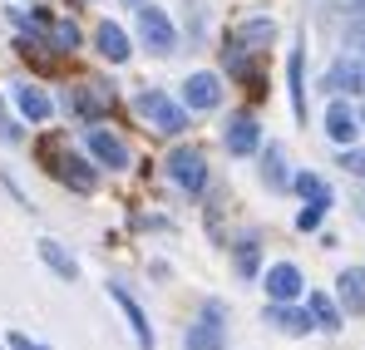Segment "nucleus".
Listing matches in <instances>:
<instances>
[{"label":"nucleus","instance_id":"nucleus-6","mask_svg":"<svg viewBox=\"0 0 365 350\" xmlns=\"http://www.w3.org/2000/svg\"><path fill=\"white\" fill-rule=\"evenodd\" d=\"M227 311H222V301H207L202 306V316L187 326V350H227Z\"/></svg>","mask_w":365,"mask_h":350},{"label":"nucleus","instance_id":"nucleus-11","mask_svg":"<svg viewBox=\"0 0 365 350\" xmlns=\"http://www.w3.org/2000/svg\"><path fill=\"white\" fill-rule=\"evenodd\" d=\"M182 104H187V109H217V104H222V79L207 74V69L187 74V84H182Z\"/></svg>","mask_w":365,"mask_h":350},{"label":"nucleus","instance_id":"nucleus-7","mask_svg":"<svg viewBox=\"0 0 365 350\" xmlns=\"http://www.w3.org/2000/svg\"><path fill=\"white\" fill-rule=\"evenodd\" d=\"M109 296L119 301L123 321H128V326H133V336H138V346H143V350H158V336H153V326H148V311L138 306V296L128 292L123 282H109Z\"/></svg>","mask_w":365,"mask_h":350},{"label":"nucleus","instance_id":"nucleus-9","mask_svg":"<svg viewBox=\"0 0 365 350\" xmlns=\"http://www.w3.org/2000/svg\"><path fill=\"white\" fill-rule=\"evenodd\" d=\"M222 143H227V153H232V158H247V153H257V148H262V123H257L252 114L227 118V128H222Z\"/></svg>","mask_w":365,"mask_h":350},{"label":"nucleus","instance_id":"nucleus-25","mask_svg":"<svg viewBox=\"0 0 365 350\" xmlns=\"http://www.w3.org/2000/svg\"><path fill=\"white\" fill-rule=\"evenodd\" d=\"M326 212H331V202H306V207H302V217H297V227H302V232L321 227V217H326Z\"/></svg>","mask_w":365,"mask_h":350},{"label":"nucleus","instance_id":"nucleus-15","mask_svg":"<svg viewBox=\"0 0 365 350\" xmlns=\"http://www.w3.org/2000/svg\"><path fill=\"white\" fill-rule=\"evenodd\" d=\"M94 50L109 59V64H123V59L133 55V45H128L123 25H114V20H99V30H94Z\"/></svg>","mask_w":365,"mask_h":350},{"label":"nucleus","instance_id":"nucleus-1","mask_svg":"<svg viewBox=\"0 0 365 350\" xmlns=\"http://www.w3.org/2000/svg\"><path fill=\"white\" fill-rule=\"evenodd\" d=\"M133 109H138V118H148V128H158V133H168V138L187 133V104L168 99L163 89H138V94H133Z\"/></svg>","mask_w":365,"mask_h":350},{"label":"nucleus","instance_id":"nucleus-16","mask_svg":"<svg viewBox=\"0 0 365 350\" xmlns=\"http://www.w3.org/2000/svg\"><path fill=\"white\" fill-rule=\"evenodd\" d=\"M336 301H341V311L365 316V267H346L336 277Z\"/></svg>","mask_w":365,"mask_h":350},{"label":"nucleus","instance_id":"nucleus-22","mask_svg":"<svg viewBox=\"0 0 365 350\" xmlns=\"http://www.w3.org/2000/svg\"><path fill=\"white\" fill-rule=\"evenodd\" d=\"M50 40H55L60 55H74V50H79V25H74V20H55V25H50Z\"/></svg>","mask_w":365,"mask_h":350},{"label":"nucleus","instance_id":"nucleus-10","mask_svg":"<svg viewBox=\"0 0 365 350\" xmlns=\"http://www.w3.org/2000/svg\"><path fill=\"white\" fill-rule=\"evenodd\" d=\"M326 138L341 143V148H351V143L361 138V118L351 114L346 99H331V104H326Z\"/></svg>","mask_w":365,"mask_h":350},{"label":"nucleus","instance_id":"nucleus-23","mask_svg":"<svg viewBox=\"0 0 365 350\" xmlns=\"http://www.w3.org/2000/svg\"><path fill=\"white\" fill-rule=\"evenodd\" d=\"M237 35H242L247 50H257V45H267V40H277V25H272V20H247Z\"/></svg>","mask_w":365,"mask_h":350},{"label":"nucleus","instance_id":"nucleus-27","mask_svg":"<svg viewBox=\"0 0 365 350\" xmlns=\"http://www.w3.org/2000/svg\"><path fill=\"white\" fill-rule=\"evenodd\" d=\"M5 346H10V350H50V346H40V341H30L25 331H10V336H5Z\"/></svg>","mask_w":365,"mask_h":350},{"label":"nucleus","instance_id":"nucleus-31","mask_svg":"<svg viewBox=\"0 0 365 350\" xmlns=\"http://www.w3.org/2000/svg\"><path fill=\"white\" fill-rule=\"evenodd\" d=\"M356 118H361V128H365V104H361V114H356Z\"/></svg>","mask_w":365,"mask_h":350},{"label":"nucleus","instance_id":"nucleus-20","mask_svg":"<svg viewBox=\"0 0 365 350\" xmlns=\"http://www.w3.org/2000/svg\"><path fill=\"white\" fill-rule=\"evenodd\" d=\"M262 182H267V187H277V192H282V187H292V173H287V153H282L277 143H267V148H262Z\"/></svg>","mask_w":365,"mask_h":350},{"label":"nucleus","instance_id":"nucleus-30","mask_svg":"<svg viewBox=\"0 0 365 350\" xmlns=\"http://www.w3.org/2000/svg\"><path fill=\"white\" fill-rule=\"evenodd\" d=\"M346 45H351V50H365V20H356V25L346 30Z\"/></svg>","mask_w":365,"mask_h":350},{"label":"nucleus","instance_id":"nucleus-14","mask_svg":"<svg viewBox=\"0 0 365 350\" xmlns=\"http://www.w3.org/2000/svg\"><path fill=\"white\" fill-rule=\"evenodd\" d=\"M287 94H292L297 123H306V50L302 45H292V55H287Z\"/></svg>","mask_w":365,"mask_h":350},{"label":"nucleus","instance_id":"nucleus-13","mask_svg":"<svg viewBox=\"0 0 365 350\" xmlns=\"http://www.w3.org/2000/svg\"><path fill=\"white\" fill-rule=\"evenodd\" d=\"M10 99H15V109L30 118V123H45V118L55 114V104H50V94L40 89V84H30V79H20V84H10Z\"/></svg>","mask_w":365,"mask_h":350},{"label":"nucleus","instance_id":"nucleus-12","mask_svg":"<svg viewBox=\"0 0 365 350\" xmlns=\"http://www.w3.org/2000/svg\"><path fill=\"white\" fill-rule=\"evenodd\" d=\"M267 296L272 301H297V296L306 292V282H302V267L297 262H277V267H267Z\"/></svg>","mask_w":365,"mask_h":350},{"label":"nucleus","instance_id":"nucleus-2","mask_svg":"<svg viewBox=\"0 0 365 350\" xmlns=\"http://www.w3.org/2000/svg\"><path fill=\"white\" fill-rule=\"evenodd\" d=\"M45 163H50V173L60 177L64 187H74V192H94V187H99L94 163H89V158H79V153H74V148H64V143H45Z\"/></svg>","mask_w":365,"mask_h":350},{"label":"nucleus","instance_id":"nucleus-4","mask_svg":"<svg viewBox=\"0 0 365 350\" xmlns=\"http://www.w3.org/2000/svg\"><path fill=\"white\" fill-rule=\"evenodd\" d=\"M168 177L178 182L187 197H197V192H207V158L192 148V143H182L168 153Z\"/></svg>","mask_w":365,"mask_h":350},{"label":"nucleus","instance_id":"nucleus-18","mask_svg":"<svg viewBox=\"0 0 365 350\" xmlns=\"http://www.w3.org/2000/svg\"><path fill=\"white\" fill-rule=\"evenodd\" d=\"M40 262H45L60 282H79V262L69 257V247H60L55 237H40Z\"/></svg>","mask_w":365,"mask_h":350},{"label":"nucleus","instance_id":"nucleus-17","mask_svg":"<svg viewBox=\"0 0 365 350\" xmlns=\"http://www.w3.org/2000/svg\"><path fill=\"white\" fill-rule=\"evenodd\" d=\"M267 326H277V331H287V336H306L316 321H311V311H297L292 301H272V306H267Z\"/></svg>","mask_w":365,"mask_h":350},{"label":"nucleus","instance_id":"nucleus-5","mask_svg":"<svg viewBox=\"0 0 365 350\" xmlns=\"http://www.w3.org/2000/svg\"><path fill=\"white\" fill-rule=\"evenodd\" d=\"M84 148H89V158H94L99 168H109V173H123V168H128V143H123L119 133L99 128V123H84Z\"/></svg>","mask_w":365,"mask_h":350},{"label":"nucleus","instance_id":"nucleus-24","mask_svg":"<svg viewBox=\"0 0 365 350\" xmlns=\"http://www.w3.org/2000/svg\"><path fill=\"white\" fill-rule=\"evenodd\" d=\"M232 262H237L242 277H257V272H262V247H257V242H237V257H232Z\"/></svg>","mask_w":365,"mask_h":350},{"label":"nucleus","instance_id":"nucleus-19","mask_svg":"<svg viewBox=\"0 0 365 350\" xmlns=\"http://www.w3.org/2000/svg\"><path fill=\"white\" fill-rule=\"evenodd\" d=\"M306 311H311V321H316V331H341V301L336 296H326V292H311L306 296Z\"/></svg>","mask_w":365,"mask_h":350},{"label":"nucleus","instance_id":"nucleus-3","mask_svg":"<svg viewBox=\"0 0 365 350\" xmlns=\"http://www.w3.org/2000/svg\"><path fill=\"white\" fill-rule=\"evenodd\" d=\"M138 40H143L153 55H178V25H173L168 10H158L153 0L138 5Z\"/></svg>","mask_w":365,"mask_h":350},{"label":"nucleus","instance_id":"nucleus-28","mask_svg":"<svg viewBox=\"0 0 365 350\" xmlns=\"http://www.w3.org/2000/svg\"><path fill=\"white\" fill-rule=\"evenodd\" d=\"M227 69H232V74H252V59H247L242 50L232 45V50H227Z\"/></svg>","mask_w":365,"mask_h":350},{"label":"nucleus","instance_id":"nucleus-21","mask_svg":"<svg viewBox=\"0 0 365 350\" xmlns=\"http://www.w3.org/2000/svg\"><path fill=\"white\" fill-rule=\"evenodd\" d=\"M292 192L306 197V202H331V197H336V192H331V182H326V177H316V173H292Z\"/></svg>","mask_w":365,"mask_h":350},{"label":"nucleus","instance_id":"nucleus-29","mask_svg":"<svg viewBox=\"0 0 365 350\" xmlns=\"http://www.w3.org/2000/svg\"><path fill=\"white\" fill-rule=\"evenodd\" d=\"M0 138H5V143H20V128L10 123V114H5V104H0Z\"/></svg>","mask_w":365,"mask_h":350},{"label":"nucleus","instance_id":"nucleus-26","mask_svg":"<svg viewBox=\"0 0 365 350\" xmlns=\"http://www.w3.org/2000/svg\"><path fill=\"white\" fill-rule=\"evenodd\" d=\"M341 168L351 177H365V148H346V153H341Z\"/></svg>","mask_w":365,"mask_h":350},{"label":"nucleus","instance_id":"nucleus-32","mask_svg":"<svg viewBox=\"0 0 365 350\" xmlns=\"http://www.w3.org/2000/svg\"><path fill=\"white\" fill-rule=\"evenodd\" d=\"M128 5H143V0H128Z\"/></svg>","mask_w":365,"mask_h":350},{"label":"nucleus","instance_id":"nucleus-8","mask_svg":"<svg viewBox=\"0 0 365 350\" xmlns=\"http://www.w3.org/2000/svg\"><path fill=\"white\" fill-rule=\"evenodd\" d=\"M69 109L84 118V123H99V118L114 109V89L109 84H79V89H69Z\"/></svg>","mask_w":365,"mask_h":350}]
</instances>
